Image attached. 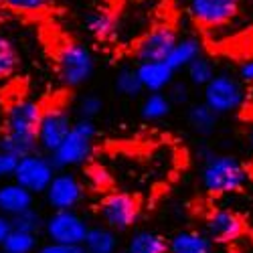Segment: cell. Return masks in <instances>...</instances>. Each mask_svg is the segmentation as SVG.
Masks as SVG:
<instances>
[{
  "label": "cell",
  "instance_id": "cell-1",
  "mask_svg": "<svg viewBox=\"0 0 253 253\" xmlns=\"http://www.w3.org/2000/svg\"><path fill=\"white\" fill-rule=\"evenodd\" d=\"M45 108L33 99H16L4 114L2 134H0V150L23 158L39 150V124Z\"/></svg>",
  "mask_w": 253,
  "mask_h": 253
},
{
  "label": "cell",
  "instance_id": "cell-2",
  "mask_svg": "<svg viewBox=\"0 0 253 253\" xmlns=\"http://www.w3.org/2000/svg\"><path fill=\"white\" fill-rule=\"evenodd\" d=\"M201 184L209 195H231L247 184V168L233 156L223 152H207L203 156Z\"/></svg>",
  "mask_w": 253,
  "mask_h": 253
},
{
  "label": "cell",
  "instance_id": "cell-3",
  "mask_svg": "<svg viewBox=\"0 0 253 253\" xmlns=\"http://www.w3.org/2000/svg\"><path fill=\"white\" fill-rule=\"evenodd\" d=\"M97 126L93 120L79 118L77 122H73L65 140L61 142V146L53 154H49L57 170H69V168L85 164L91 156Z\"/></svg>",
  "mask_w": 253,
  "mask_h": 253
},
{
  "label": "cell",
  "instance_id": "cell-4",
  "mask_svg": "<svg viewBox=\"0 0 253 253\" xmlns=\"http://www.w3.org/2000/svg\"><path fill=\"white\" fill-rule=\"evenodd\" d=\"M59 77L67 87H81L93 75L95 61L91 51L79 43H65L57 53Z\"/></svg>",
  "mask_w": 253,
  "mask_h": 253
},
{
  "label": "cell",
  "instance_id": "cell-5",
  "mask_svg": "<svg viewBox=\"0 0 253 253\" xmlns=\"http://www.w3.org/2000/svg\"><path fill=\"white\" fill-rule=\"evenodd\" d=\"M140 201L126 191H112L99 203V217L103 225L112 227L118 233L134 229L140 219Z\"/></svg>",
  "mask_w": 253,
  "mask_h": 253
},
{
  "label": "cell",
  "instance_id": "cell-6",
  "mask_svg": "<svg viewBox=\"0 0 253 253\" xmlns=\"http://www.w3.org/2000/svg\"><path fill=\"white\" fill-rule=\"evenodd\" d=\"M243 99H245L243 81L231 73H217L203 87V101L219 116L239 110Z\"/></svg>",
  "mask_w": 253,
  "mask_h": 253
},
{
  "label": "cell",
  "instance_id": "cell-7",
  "mask_svg": "<svg viewBox=\"0 0 253 253\" xmlns=\"http://www.w3.org/2000/svg\"><path fill=\"white\" fill-rule=\"evenodd\" d=\"M55 174H57V168H55L51 156L37 150V152H31L23 158H18L12 180L23 184L35 195H45L47 186L51 184Z\"/></svg>",
  "mask_w": 253,
  "mask_h": 253
},
{
  "label": "cell",
  "instance_id": "cell-8",
  "mask_svg": "<svg viewBox=\"0 0 253 253\" xmlns=\"http://www.w3.org/2000/svg\"><path fill=\"white\" fill-rule=\"evenodd\" d=\"M89 223L85 217H81L75 209L65 211H51V215L45 219L43 233L49 241L69 243V245H83L89 231Z\"/></svg>",
  "mask_w": 253,
  "mask_h": 253
},
{
  "label": "cell",
  "instance_id": "cell-9",
  "mask_svg": "<svg viewBox=\"0 0 253 253\" xmlns=\"http://www.w3.org/2000/svg\"><path fill=\"white\" fill-rule=\"evenodd\" d=\"M83 199H85V184L83 180L69 172V170H57L51 184L45 191V201L51 207V211H65V209H77Z\"/></svg>",
  "mask_w": 253,
  "mask_h": 253
},
{
  "label": "cell",
  "instance_id": "cell-10",
  "mask_svg": "<svg viewBox=\"0 0 253 253\" xmlns=\"http://www.w3.org/2000/svg\"><path fill=\"white\" fill-rule=\"evenodd\" d=\"M73 126L71 114L61 108V105H51L43 112V118H41L39 124V150L45 154H53L61 142L65 140V136L69 134Z\"/></svg>",
  "mask_w": 253,
  "mask_h": 253
},
{
  "label": "cell",
  "instance_id": "cell-11",
  "mask_svg": "<svg viewBox=\"0 0 253 253\" xmlns=\"http://www.w3.org/2000/svg\"><path fill=\"white\" fill-rule=\"evenodd\" d=\"M178 41V35L172 27L158 25L152 27L138 43L134 45V57L138 61H166Z\"/></svg>",
  "mask_w": 253,
  "mask_h": 253
},
{
  "label": "cell",
  "instance_id": "cell-12",
  "mask_svg": "<svg viewBox=\"0 0 253 253\" xmlns=\"http://www.w3.org/2000/svg\"><path fill=\"white\" fill-rule=\"evenodd\" d=\"M239 10V0H188V14L205 29L227 25Z\"/></svg>",
  "mask_w": 253,
  "mask_h": 253
},
{
  "label": "cell",
  "instance_id": "cell-13",
  "mask_svg": "<svg viewBox=\"0 0 253 253\" xmlns=\"http://www.w3.org/2000/svg\"><path fill=\"white\" fill-rule=\"evenodd\" d=\"M243 219L231 209H213L207 215L205 229L215 243H233L243 233Z\"/></svg>",
  "mask_w": 253,
  "mask_h": 253
},
{
  "label": "cell",
  "instance_id": "cell-14",
  "mask_svg": "<svg viewBox=\"0 0 253 253\" xmlns=\"http://www.w3.org/2000/svg\"><path fill=\"white\" fill-rule=\"evenodd\" d=\"M144 91H166L174 81V69L166 61H140L136 67Z\"/></svg>",
  "mask_w": 253,
  "mask_h": 253
},
{
  "label": "cell",
  "instance_id": "cell-15",
  "mask_svg": "<svg viewBox=\"0 0 253 253\" xmlns=\"http://www.w3.org/2000/svg\"><path fill=\"white\" fill-rule=\"evenodd\" d=\"M168 253H215V241L207 231L182 229L168 239Z\"/></svg>",
  "mask_w": 253,
  "mask_h": 253
},
{
  "label": "cell",
  "instance_id": "cell-16",
  "mask_svg": "<svg viewBox=\"0 0 253 253\" xmlns=\"http://www.w3.org/2000/svg\"><path fill=\"white\" fill-rule=\"evenodd\" d=\"M35 207V193H31L29 188L23 184H18L16 180L10 182H0V213L6 217H14L23 211Z\"/></svg>",
  "mask_w": 253,
  "mask_h": 253
},
{
  "label": "cell",
  "instance_id": "cell-17",
  "mask_svg": "<svg viewBox=\"0 0 253 253\" xmlns=\"http://www.w3.org/2000/svg\"><path fill=\"white\" fill-rule=\"evenodd\" d=\"M83 247L87 253H118V231H114L108 225H93L87 231Z\"/></svg>",
  "mask_w": 253,
  "mask_h": 253
},
{
  "label": "cell",
  "instance_id": "cell-18",
  "mask_svg": "<svg viewBox=\"0 0 253 253\" xmlns=\"http://www.w3.org/2000/svg\"><path fill=\"white\" fill-rule=\"evenodd\" d=\"M201 55H203L201 41L197 37H184V39H178L176 41L174 49L170 51V55L166 57V63L174 71H182V69H186Z\"/></svg>",
  "mask_w": 253,
  "mask_h": 253
},
{
  "label": "cell",
  "instance_id": "cell-19",
  "mask_svg": "<svg viewBox=\"0 0 253 253\" xmlns=\"http://www.w3.org/2000/svg\"><path fill=\"white\" fill-rule=\"evenodd\" d=\"M186 122L188 126L199 134V136H211L217 130L219 124V114L215 110H211L205 101L188 105L186 110Z\"/></svg>",
  "mask_w": 253,
  "mask_h": 253
},
{
  "label": "cell",
  "instance_id": "cell-20",
  "mask_svg": "<svg viewBox=\"0 0 253 253\" xmlns=\"http://www.w3.org/2000/svg\"><path fill=\"white\" fill-rule=\"evenodd\" d=\"M126 249L130 253H168V239L156 231L140 229L130 235Z\"/></svg>",
  "mask_w": 253,
  "mask_h": 253
},
{
  "label": "cell",
  "instance_id": "cell-21",
  "mask_svg": "<svg viewBox=\"0 0 253 253\" xmlns=\"http://www.w3.org/2000/svg\"><path fill=\"white\" fill-rule=\"evenodd\" d=\"M172 108H174V103L170 101L168 93L152 91L144 97V101L140 105V116L144 122H160V120L170 116Z\"/></svg>",
  "mask_w": 253,
  "mask_h": 253
},
{
  "label": "cell",
  "instance_id": "cell-22",
  "mask_svg": "<svg viewBox=\"0 0 253 253\" xmlns=\"http://www.w3.org/2000/svg\"><path fill=\"white\" fill-rule=\"evenodd\" d=\"M2 249L6 253H35L39 249V235L12 229L2 243Z\"/></svg>",
  "mask_w": 253,
  "mask_h": 253
},
{
  "label": "cell",
  "instance_id": "cell-23",
  "mask_svg": "<svg viewBox=\"0 0 253 253\" xmlns=\"http://www.w3.org/2000/svg\"><path fill=\"white\" fill-rule=\"evenodd\" d=\"M184 71H186L188 83H191V85H195V87H205L207 83L217 75L213 61L207 59V57H203V55H201V57H197V59H195V61H193L191 65H188Z\"/></svg>",
  "mask_w": 253,
  "mask_h": 253
},
{
  "label": "cell",
  "instance_id": "cell-24",
  "mask_svg": "<svg viewBox=\"0 0 253 253\" xmlns=\"http://www.w3.org/2000/svg\"><path fill=\"white\" fill-rule=\"evenodd\" d=\"M114 27H116V14H112L110 10H97L87 18V31L99 41L112 39Z\"/></svg>",
  "mask_w": 253,
  "mask_h": 253
},
{
  "label": "cell",
  "instance_id": "cell-25",
  "mask_svg": "<svg viewBox=\"0 0 253 253\" xmlns=\"http://www.w3.org/2000/svg\"><path fill=\"white\" fill-rule=\"evenodd\" d=\"M45 219L41 215V211H37L35 207L23 211V213H18L14 215L10 221H12V229H18V231H27V233H43V229H45Z\"/></svg>",
  "mask_w": 253,
  "mask_h": 253
},
{
  "label": "cell",
  "instance_id": "cell-26",
  "mask_svg": "<svg viewBox=\"0 0 253 253\" xmlns=\"http://www.w3.org/2000/svg\"><path fill=\"white\" fill-rule=\"evenodd\" d=\"M116 89L126 97H138L144 91V85L140 81V75L132 67H124L116 75Z\"/></svg>",
  "mask_w": 253,
  "mask_h": 253
},
{
  "label": "cell",
  "instance_id": "cell-27",
  "mask_svg": "<svg viewBox=\"0 0 253 253\" xmlns=\"http://www.w3.org/2000/svg\"><path fill=\"white\" fill-rule=\"evenodd\" d=\"M16 53L6 37L0 35V79H6L16 69Z\"/></svg>",
  "mask_w": 253,
  "mask_h": 253
},
{
  "label": "cell",
  "instance_id": "cell-28",
  "mask_svg": "<svg viewBox=\"0 0 253 253\" xmlns=\"http://www.w3.org/2000/svg\"><path fill=\"white\" fill-rule=\"evenodd\" d=\"M103 110V99L99 95H83L77 103V114L79 118H87V120H95Z\"/></svg>",
  "mask_w": 253,
  "mask_h": 253
},
{
  "label": "cell",
  "instance_id": "cell-29",
  "mask_svg": "<svg viewBox=\"0 0 253 253\" xmlns=\"http://www.w3.org/2000/svg\"><path fill=\"white\" fill-rule=\"evenodd\" d=\"M85 180L93 188H108L112 186V174L103 166H87L85 168Z\"/></svg>",
  "mask_w": 253,
  "mask_h": 253
},
{
  "label": "cell",
  "instance_id": "cell-30",
  "mask_svg": "<svg viewBox=\"0 0 253 253\" xmlns=\"http://www.w3.org/2000/svg\"><path fill=\"white\" fill-rule=\"evenodd\" d=\"M168 97L174 105H186L191 99V91H188V83L186 81H172V85L168 87Z\"/></svg>",
  "mask_w": 253,
  "mask_h": 253
},
{
  "label": "cell",
  "instance_id": "cell-31",
  "mask_svg": "<svg viewBox=\"0 0 253 253\" xmlns=\"http://www.w3.org/2000/svg\"><path fill=\"white\" fill-rule=\"evenodd\" d=\"M35 253H85L83 245H69V243H57V241H47L45 245H39Z\"/></svg>",
  "mask_w": 253,
  "mask_h": 253
},
{
  "label": "cell",
  "instance_id": "cell-32",
  "mask_svg": "<svg viewBox=\"0 0 253 253\" xmlns=\"http://www.w3.org/2000/svg\"><path fill=\"white\" fill-rule=\"evenodd\" d=\"M6 4L14 10L37 12V10H43L49 4V0H6Z\"/></svg>",
  "mask_w": 253,
  "mask_h": 253
},
{
  "label": "cell",
  "instance_id": "cell-33",
  "mask_svg": "<svg viewBox=\"0 0 253 253\" xmlns=\"http://www.w3.org/2000/svg\"><path fill=\"white\" fill-rule=\"evenodd\" d=\"M16 164H18V158L14 154L0 150V182H2L4 178H12Z\"/></svg>",
  "mask_w": 253,
  "mask_h": 253
},
{
  "label": "cell",
  "instance_id": "cell-34",
  "mask_svg": "<svg viewBox=\"0 0 253 253\" xmlns=\"http://www.w3.org/2000/svg\"><path fill=\"white\" fill-rule=\"evenodd\" d=\"M239 79L243 83H247V85H253V57L241 61V65H239Z\"/></svg>",
  "mask_w": 253,
  "mask_h": 253
},
{
  "label": "cell",
  "instance_id": "cell-35",
  "mask_svg": "<svg viewBox=\"0 0 253 253\" xmlns=\"http://www.w3.org/2000/svg\"><path fill=\"white\" fill-rule=\"evenodd\" d=\"M10 231H12V221H10V217H6V215L0 213V247H2V243H4V239L8 237Z\"/></svg>",
  "mask_w": 253,
  "mask_h": 253
},
{
  "label": "cell",
  "instance_id": "cell-36",
  "mask_svg": "<svg viewBox=\"0 0 253 253\" xmlns=\"http://www.w3.org/2000/svg\"><path fill=\"white\" fill-rule=\"evenodd\" d=\"M247 142H249V148L253 150V126H251L249 132H247Z\"/></svg>",
  "mask_w": 253,
  "mask_h": 253
},
{
  "label": "cell",
  "instance_id": "cell-37",
  "mask_svg": "<svg viewBox=\"0 0 253 253\" xmlns=\"http://www.w3.org/2000/svg\"><path fill=\"white\" fill-rule=\"evenodd\" d=\"M118 253H130V251H128V249H124V251H118Z\"/></svg>",
  "mask_w": 253,
  "mask_h": 253
},
{
  "label": "cell",
  "instance_id": "cell-38",
  "mask_svg": "<svg viewBox=\"0 0 253 253\" xmlns=\"http://www.w3.org/2000/svg\"><path fill=\"white\" fill-rule=\"evenodd\" d=\"M0 253H6V251H4V249H2V247H0Z\"/></svg>",
  "mask_w": 253,
  "mask_h": 253
},
{
  "label": "cell",
  "instance_id": "cell-39",
  "mask_svg": "<svg viewBox=\"0 0 253 253\" xmlns=\"http://www.w3.org/2000/svg\"><path fill=\"white\" fill-rule=\"evenodd\" d=\"M251 51H253V47H251Z\"/></svg>",
  "mask_w": 253,
  "mask_h": 253
},
{
  "label": "cell",
  "instance_id": "cell-40",
  "mask_svg": "<svg viewBox=\"0 0 253 253\" xmlns=\"http://www.w3.org/2000/svg\"><path fill=\"white\" fill-rule=\"evenodd\" d=\"M85 253H87V251H85Z\"/></svg>",
  "mask_w": 253,
  "mask_h": 253
}]
</instances>
